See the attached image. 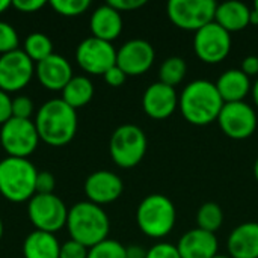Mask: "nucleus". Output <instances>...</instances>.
Instances as JSON below:
<instances>
[{
    "instance_id": "nucleus-15",
    "label": "nucleus",
    "mask_w": 258,
    "mask_h": 258,
    "mask_svg": "<svg viewBox=\"0 0 258 258\" xmlns=\"http://www.w3.org/2000/svg\"><path fill=\"white\" fill-rule=\"evenodd\" d=\"M85 194L89 203L104 206L116 201L124 190V183L119 175L112 171H95L85 181Z\"/></svg>"
},
{
    "instance_id": "nucleus-46",
    "label": "nucleus",
    "mask_w": 258,
    "mask_h": 258,
    "mask_svg": "<svg viewBox=\"0 0 258 258\" xmlns=\"http://www.w3.org/2000/svg\"><path fill=\"white\" fill-rule=\"evenodd\" d=\"M252 9L258 12V0H255V2H254V8H252Z\"/></svg>"
},
{
    "instance_id": "nucleus-47",
    "label": "nucleus",
    "mask_w": 258,
    "mask_h": 258,
    "mask_svg": "<svg viewBox=\"0 0 258 258\" xmlns=\"http://www.w3.org/2000/svg\"><path fill=\"white\" fill-rule=\"evenodd\" d=\"M213 258H231V257H228V255H219V254H218L216 257H213Z\"/></svg>"
},
{
    "instance_id": "nucleus-36",
    "label": "nucleus",
    "mask_w": 258,
    "mask_h": 258,
    "mask_svg": "<svg viewBox=\"0 0 258 258\" xmlns=\"http://www.w3.org/2000/svg\"><path fill=\"white\" fill-rule=\"evenodd\" d=\"M113 9L118 12H127V11H135L147 5L145 0H109L107 2Z\"/></svg>"
},
{
    "instance_id": "nucleus-7",
    "label": "nucleus",
    "mask_w": 258,
    "mask_h": 258,
    "mask_svg": "<svg viewBox=\"0 0 258 258\" xmlns=\"http://www.w3.org/2000/svg\"><path fill=\"white\" fill-rule=\"evenodd\" d=\"M27 216L38 231L54 234L67 225L68 209L54 194H35L29 200Z\"/></svg>"
},
{
    "instance_id": "nucleus-26",
    "label": "nucleus",
    "mask_w": 258,
    "mask_h": 258,
    "mask_svg": "<svg viewBox=\"0 0 258 258\" xmlns=\"http://www.w3.org/2000/svg\"><path fill=\"white\" fill-rule=\"evenodd\" d=\"M187 73V65L186 60L180 56H171L166 57L163 60V63L160 65L159 70V79L162 83L175 88L177 85H180Z\"/></svg>"
},
{
    "instance_id": "nucleus-28",
    "label": "nucleus",
    "mask_w": 258,
    "mask_h": 258,
    "mask_svg": "<svg viewBox=\"0 0 258 258\" xmlns=\"http://www.w3.org/2000/svg\"><path fill=\"white\" fill-rule=\"evenodd\" d=\"M88 258H125V246L113 239H106L89 248Z\"/></svg>"
},
{
    "instance_id": "nucleus-11",
    "label": "nucleus",
    "mask_w": 258,
    "mask_h": 258,
    "mask_svg": "<svg viewBox=\"0 0 258 258\" xmlns=\"http://www.w3.org/2000/svg\"><path fill=\"white\" fill-rule=\"evenodd\" d=\"M218 122L221 130L231 139L243 141L254 135L257 128V113L245 101L237 103H225L219 116Z\"/></svg>"
},
{
    "instance_id": "nucleus-8",
    "label": "nucleus",
    "mask_w": 258,
    "mask_h": 258,
    "mask_svg": "<svg viewBox=\"0 0 258 258\" xmlns=\"http://www.w3.org/2000/svg\"><path fill=\"white\" fill-rule=\"evenodd\" d=\"M216 6L215 0H169L166 14L178 29L198 32L215 21Z\"/></svg>"
},
{
    "instance_id": "nucleus-33",
    "label": "nucleus",
    "mask_w": 258,
    "mask_h": 258,
    "mask_svg": "<svg viewBox=\"0 0 258 258\" xmlns=\"http://www.w3.org/2000/svg\"><path fill=\"white\" fill-rule=\"evenodd\" d=\"M147 258H181L175 245L160 242L147 251Z\"/></svg>"
},
{
    "instance_id": "nucleus-23",
    "label": "nucleus",
    "mask_w": 258,
    "mask_h": 258,
    "mask_svg": "<svg viewBox=\"0 0 258 258\" xmlns=\"http://www.w3.org/2000/svg\"><path fill=\"white\" fill-rule=\"evenodd\" d=\"M60 245L54 234L45 231H32L23 242L24 258H59Z\"/></svg>"
},
{
    "instance_id": "nucleus-2",
    "label": "nucleus",
    "mask_w": 258,
    "mask_h": 258,
    "mask_svg": "<svg viewBox=\"0 0 258 258\" xmlns=\"http://www.w3.org/2000/svg\"><path fill=\"white\" fill-rule=\"evenodd\" d=\"M35 127L39 139L50 147H63L70 144L77 133V112L62 98L45 101L36 112Z\"/></svg>"
},
{
    "instance_id": "nucleus-43",
    "label": "nucleus",
    "mask_w": 258,
    "mask_h": 258,
    "mask_svg": "<svg viewBox=\"0 0 258 258\" xmlns=\"http://www.w3.org/2000/svg\"><path fill=\"white\" fill-rule=\"evenodd\" d=\"M249 24H254V26H258V12L257 11H251V18H249Z\"/></svg>"
},
{
    "instance_id": "nucleus-35",
    "label": "nucleus",
    "mask_w": 258,
    "mask_h": 258,
    "mask_svg": "<svg viewBox=\"0 0 258 258\" xmlns=\"http://www.w3.org/2000/svg\"><path fill=\"white\" fill-rule=\"evenodd\" d=\"M104 82L112 86V88H119L125 83L127 80V74L118 67V65H113L112 68H109L106 73H104Z\"/></svg>"
},
{
    "instance_id": "nucleus-42",
    "label": "nucleus",
    "mask_w": 258,
    "mask_h": 258,
    "mask_svg": "<svg viewBox=\"0 0 258 258\" xmlns=\"http://www.w3.org/2000/svg\"><path fill=\"white\" fill-rule=\"evenodd\" d=\"M11 6H12V2H9V0H0V14L6 12V9L11 8Z\"/></svg>"
},
{
    "instance_id": "nucleus-13",
    "label": "nucleus",
    "mask_w": 258,
    "mask_h": 258,
    "mask_svg": "<svg viewBox=\"0 0 258 258\" xmlns=\"http://www.w3.org/2000/svg\"><path fill=\"white\" fill-rule=\"evenodd\" d=\"M35 74V63L23 50H15L0 56V89L18 92L24 89Z\"/></svg>"
},
{
    "instance_id": "nucleus-40",
    "label": "nucleus",
    "mask_w": 258,
    "mask_h": 258,
    "mask_svg": "<svg viewBox=\"0 0 258 258\" xmlns=\"http://www.w3.org/2000/svg\"><path fill=\"white\" fill-rule=\"evenodd\" d=\"M125 258H147V249L138 245H132L125 248Z\"/></svg>"
},
{
    "instance_id": "nucleus-21",
    "label": "nucleus",
    "mask_w": 258,
    "mask_h": 258,
    "mask_svg": "<svg viewBox=\"0 0 258 258\" xmlns=\"http://www.w3.org/2000/svg\"><path fill=\"white\" fill-rule=\"evenodd\" d=\"M218 88L219 95L222 97L224 103H237L243 101L245 97L251 92V80L249 77L239 68L227 70L222 73L215 83Z\"/></svg>"
},
{
    "instance_id": "nucleus-10",
    "label": "nucleus",
    "mask_w": 258,
    "mask_h": 258,
    "mask_svg": "<svg viewBox=\"0 0 258 258\" xmlns=\"http://www.w3.org/2000/svg\"><path fill=\"white\" fill-rule=\"evenodd\" d=\"M76 60L85 73L104 76L109 68L116 65V50L112 42L89 36L77 45Z\"/></svg>"
},
{
    "instance_id": "nucleus-41",
    "label": "nucleus",
    "mask_w": 258,
    "mask_h": 258,
    "mask_svg": "<svg viewBox=\"0 0 258 258\" xmlns=\"http://www.w3.org/2000/svg\"><path fill=\"white\" fill-rule=\"evenodd\" d=\"M251 94H252L254 104L258 107V79L254 82V85H252V88H251Z\"/></svg>"
},
{
    "instance_id": "nucleus-5",
    "label": "nucleus",
    "mask_w": 258,
    "mask_h": 258,
    "mask_svg": "<svg viewBox=\"0 0 258 258\" xmlns=\"http://www.w3.org/2000/svg\"><path fill=\"white\" fill-rule=\"evenodd\" d=\"M177 210L174 203L162 195L151 194L145 197L136 210V222L139 230L151 239L166 237L175 227Z\"/></svg>"
},
{
    "instance_id": "nucleus-29",
    "label": "nucleus",
    "mask_w": 258,
    "mask_h": 258,
    "mask_svg": "<svg viewBox=\"0 0 258 258\" xmlns=\"http://www.w3.org/2000/svg\"><path fill=\"white\" fill-rule=\"evenodd\" d=\"M50 6L63 17H77L86 12L91 6L89 0H51Z\"/></svg>"
},
{
    "instance_id": "nucleus-27",
    "label": "nucleus",
    "mask_w": 258,
    "mask_h": 258,
    "mask_svg": "<svg viewBox=\"0 0 258 258\" xmlns=\"http://www.w3.org/2000/svg\"><path fill=\"white\" fill-rule=\"evenodd\" d=\"M197 224L200 230L215 234L224 224V212L221 206L213 201L204 203L197 212Z\"/></svg>"
},
{
    "instance_id": "nucleus-32",
    "label": "nucleus",
    "mask_w": 258,
    "mask_h": 258,
    "mask_svg": "<svg viewBox=\"0 0 258 258\" xmlns=\"http://www.w3.org/2000/svg\"><path fill=\"white\" fill-rule=\"evenodd\" d=\"M88 248L76 240H67L60 245L59 258H88Z\"/></svg>"
},
{
    "instance_id": "nucleus-39",
    "label": "nucleus",
    "mask_w": 258,
    "mask_h": 258,
    "mask_svg": "<svg viewBox=\"0 0 258 258\" xmlns=\"http://www.w3.org/2000/svg\"><path fill=\"white\" fill-rule=\"evenodd\" d=\"M240 70L248 76H257L258 74V56H246L243 60H242V65H240Z\"/></svg>"
},
{
    "instance_id": "nucleus-12",
    "label": "nucleus",
    "mask_w": 258,
    "mask_h": 258,
    "mask_svg": "<svg viewBox=\"0 0 258 258\" xmlns=\"http://www.w3.org/2000/svg\"><path fill=\"white\" fill-rule=\"evenodd\" d=\"M194 50L206 63L222 62L231 50V36L218 23H210L195 32Z\"/></svg>"
},
{
    "instance_id": "nucleus-38",
    "label": "nucleus",
    "mask_w": 258,
    "mask_h": 258,
    "mask_svg": "<svg viewBox=\"0 0 258 258\" xmlns=\"http://www.w3.org/2000/svg\"><path fill=\"white\" fill-rule=\"evenodd\" d=\"M12 6L20 12H36L45 6L44 0H14Z\"/></svg>"
},
{
    "instance_id": "nucleus-16",
    "label": "nucleus",
    "mask_w": 258,
    "mask_h": 258,
    "mask_svg": "<svg viewBox=\"0 0 258 258\" xmlns=\"http://www.w3.org/2000/svg\"><path fill=\"white\" fill-rule=\"evenodd\" d=\"M178 107V94L162 82L150 85L142 95V109L153 119H166Z\"/></svg>"
},
{
    "instance_id": "nucleus-4",
    "label": "nucleus",
    "mask_w": 258,
    "mask_h": 258,
    "mask_svg": "<svg viewBox=\"0 0 258 258\" xmlns=\"http://www.w3.org/2000/svg\"><path fill=\"white\" fill-rule=\"evenodd\" d=\"M38 171L29 159L0 160V194L11 203L29 201L36 194Z\"/></svg>"
},
{
    "instance_id": "nucleus-22",
    "label": "nucleus",
    "mask_w": 258,
    "mask_h": 258,
    "mask_svg": "<svg viewBox=\"0 0 258 258\" xmlns=\"http://www.w3.org/2000/svg\"><path fill=\"white\" fill-rule=\"evenodd\" d=\"M251 11L252 9L243 2H237V0L224 2L216 6L215 23H218L228 33L240 32L249 26Z\"/></svg>"
},
{
    "instance_id": "nucleus-25",
    "label": "nucleus",
    "mask_w": 258,
    "mask_h": 258,
    "mask_svg": "<svg viewBox=\"0 0 258 258\" xmlns=\"http://www.w3.org/2000/svg\"><path fill=\"white\" fill-rule=\"evenodd\" d=\"M23 51L29 56V59L33 63H38L53 54V42L45 33L33 32L24 39Z\"/></svg>"
},
{
    "instance_id": "nucleus-9",
    "label": "nucleus",
    "mask_w": 258,
    "mask_h": 258,
    "mask_svg": "<svg viewBox=\"0 0 258 258\" xmlns=\"http://www.w3.org/2000/svg\"><path fill=\"white\" fill-rule=\"evenodd\" d=\"M39 141L32 119L11 118L0 128V144L9 157L27 159L38 148Z\"/></svg>"
},
{
    "instance_id": "nucleus-1",
    "label": "nucleus",
    "mask_w": 258,
    "mask_h": 258,
    "mask_svg": "<svg viewBox=\"0 0 258 258\" xmlns=\"http://www.w3.org/2000/svg\"><path fill=\"white\" fill-rule=\"evenodd\" d=\"M224 104L216 85L206 79L190 82L178 95V109L183 118L198 127L218 121Z\"/></svg>"
},
{
    "instance_id": "nucleus-3",
    "label": "nucleus",
    "mask_w": 258,
    "mask_h": 258,
    "mask_svg": "<svg viewBox=\"0 0 258 258\" xmlns=\"http://www.w3.org/2000/svg\"><path fill=\"white\" fill-rule=\"evenodd\" d=\"M65 227L71 240H76L89 249L107 239L110 221L101 206L80 201L68 210Z\"/></svg>"
},
{
    "instance_id": "nucleus-37",
    "label": "nucleus",
    "mask_w": 258,
    "mask_h": 258,
    "mask_svg": "<svg viewBox=\"0 0 258 258\" xmlns=\"http://www.w3.org/2000/svg\"><path fill=\"white\" fill-rule=\"evenodd\" d=\"M12 118V100L8 92L0 89V125Z\"/></svg>"
},
{
    "instance_id": "nucleus-20",
    "label": "nucleus",
    "mask_w": 258,
    "mask_h": 258,
    "mask_svg": "<svg viewBox=\"0 0 258 258\" xmlns=\"http://www.w3.org/2000/svg\"><path fill=\"white\" fill-rule=\"evenodd\" d=\"M89 27L94 38L112 42L122 32V17L121 12L113 9L109 3L98 6L89 20Z\"/></svg>"
},
{
    "instance_id": "nucleus-31",
    "label": "nucleus",
    "mask_w": 258,
    "mask_h": 258,
    "mask_svg": "<svg viewBox=\"0 0 258 258\" xmlns=\"http://www.w3.org/2000/svg\"><path fill=\"white\" fill-rule=\"evenodd\" d=\"M33 101L26 95H18L12 100V118L18 119H30L33 115Z\"/></svg>"
},
{
    "instance_id": "nucleus-45",
    "label": "nucleus",
    "mask_w": 258,
    "mask_h": 258,
    "mask_svg": "<svg viewBox=\"0 0 258 258\" xmlns=\"http://www.w3.org/2000/svg\"><path fill=\"white\" fill-rule=\"evenodd\" d=\"M3 231H5V227H3V221H2V218H0V240H2V237H3Z\"/></svg>"
},
{
    "instance_id": "nucleus-30",
    "label": "nucleus",
    "mask_w": 258,
    "mask_h": 258,
    "mask_svg": "<svg viewBox=\"0 0 258 258\" xmlns=\"http://www.w3.org/2000/svg\"><path fill=\"white\" fill-rule=\"evenodd\" d=\"M20 38L17 30L6 21H0V56L18 50Z\"/></svg>"
},
{
    "instance_id": "nucleus-14",
    "label": "nucleus",
    "mask_w": 258,
    "mask_h": 258,
    "mask_svg": "<svg viewBox=\"0 0 258 258\" xmlns=\"http://www.w3.org/2000/svg\"><path fill=\"white\" fill-rule=\"evenodd\" d=\"M156 51L145 39H130L116 50V65L127 76L145 74L154 63Z\"/></svg>"
},
{
    "instance_id": "nucleus-18",
    "label": "nucleus",
    "mask_w": 258,
    "mask_h": 258,
    "mask_svg": "<svg viewBox=\"0 0 258 258\" xmlns=\"http://www.w3.org/2000/svg\"><path fill=\"white\" fill-rule=\"evenodd\" d=\"M181 258H213L218 255V237L213 233L195 228L184 233L175 245Z\"/></svg>"
},
{
    "instance_id": "nucleus-19",
    "label": "nucleus",
    "mask_w": 258,
    "mask_h": 258,
    "mask_svg": "<svg viewBox=\"0 0 258 258\" xmlns=\"http://www.w3.org/2000/svg\"><path fill=\"white\" fill-rule=\"evenodd\" d=\"M227 249L231 258H258V222L236 227L228 236Z\"/></svg>"
},
{
    "instance_id": "nucleus-34",
    "label": "nucleus",
    "mask_w": 258,
    "mask_h": 258,
    "mask_svg": "<svg viewBox=\"0 0 258 258\" xmlns=\"http://www.w3.org/2000/svg\"><path fill=\"white\" fill-rule=\"evenodd\" d=\"M56 187V180L53 174L42 171L36 177V194H53Z\"/></svg>"
},
{
    "instance_id": "nucleus-24",
    "label": "nucleus",
    "mask_w": 258,
    "mask_h": 258,
    "mask_svg": "<svg viewBox=\"0 0 258 258\" xmlns=\"http://www.w3.org/2000/svg\"><path fill=\"white\" fill-rule=\"evenodd\" d=\"M94 97V85L86 76H74L62 89V100L73 109L86 106Z\"/></svg>"
},
{
    "instance_id": "nucleus-6",
    "label": "nucleus",
    "mask_w": 258,
    "mask_h": 258,
    "mask_svg": "<svg viewBox=\"0 0 258 258\" xmlns=\"http://www.w3.org/2000/svg\"><path fill=\"white\" fill-rule=\"evenodd\" d=\"M148 148L144 130L135 124L119 125L110 136L109 153L116 166L130 169L142 162Z\"/></svg>"
},
{
    "instance_id": "nucleus-44",
    "label": "nucleus",
    "mask_w": 258,
    "mask_h": 258,
    "mask_svg": "<svg viewBox=\"0 0 258 258\" xmlns=\"http://www.w3.org/2000/svg\"><path fill=\"white\" fill-rule=\"evenodd\" d=\"M254 177H255V180L258 181V157L257 160H255V163H254Z\"/></svg>"
},
{
    "instance_id": "nucleus-17",
    "label": "nucleus",
    "mask_w": 258,
    "mask_h": 258,
    "mask_svg": "<svg viewBox=\"0 0 258 258\" xmlns=\"http://www.w3.org/2000/svg\"><path fill=\"white\" fill-rule=\"evenodd\" d=\"M35 74L42 88L48 91H62L74 77L71 63L60 54H51L35 67Z\"/></svg>"
}]
</instances>
